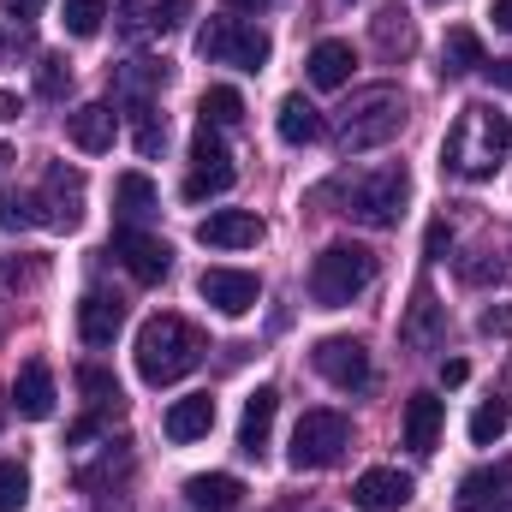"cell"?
Instances as JSON below:
<instances>
[{
  "label": "cell",
  "mask_w": 512,
  "mask_h": 512,
  "mask_svg": "<svg viewBox=\"0 0 512 512\" xmlns=\"http://www.w3.org/2000/svg\"><path fill=\"white\" fill-rule=\"evenodd\" d=\"M512 149V120L495 108V102H465L459 120L441 143V167L459 173V179H489Z\"/></svg>",
  "instance_id": "cell-1"
},
{
  "label": "cell",
  "mask_w": 512,
  "mask_h": 512,
  "mask_svg": "<svg viewBox=\"0 0 512 512\" xmlns=\"http://www.w3.org/2000/svg\"><path fill=\"white\" fill-rule=\"evenodd\" d=\"M203 352H209L203 334L185 316H173V310H161V316H149L137 328V376L149 387H167V382H179V376H191L203 364Z\"/></svg>",
  "instance_id": "cell-2"
},
{
  "label": "cell",
  "mask_w": 512,
  "mask_h": 512,
  "mask_svg": "<svg viewBox=\"0 0 512 512\" xmlns=\"http://www.w3.org/2000/svg\"><path fill=\"white\" fill-rule=\"evenodd\" d=\"M334 197H340V215H352V221H364V227H399L405 197H411V173H405L399 161L364 167V173L334 179Z\"/></svg>",
  "instance_id": "cell-3"
},
{
  "label": "cell",
  "mask_w": 512,
  "mask_h": 512,
  "mask_svg": "<svg viewBox=\"0 0 512 512\" xmlns=\"http://www.w3.org/2000/svg\"><path fill=\"white\" fill-rule=\"evenodd\" d=\"M405 131V96L393 84H370V90H352V102L340 108V126L334 143L346 155H364V149H382Z\"/></svg>",
  "instance_id": "cell-4"
},
{
  "label": "cell",
  "mask_w": 512,
  "mask_h": 512,
  "mask_svg": "<svg viewBox=\"0 0 512 512\" xmlns=\"http://www.w3.org/2000/svg\"><path fill=\"white\" fill-rule=\"evenodd\" d=\"M376 280V256L364 251V245H322L316 262H310V298L322 304V310H346L364 286Z\"/></svg>",
  "instance_id": "cell-5"
},
{
  "label": "cell",
  "mask_w": 512,
  "mask_h": 512,
  "mask_svg": "<svg viewBox=\"0 0 512 512\" xmlns=\"http://www.w3.org/2000/svg\"><path fill=\"white\" fill-rule=\"evenodd\" d=\"M197 54H203L209 66L262 72V66H268V54H274V42H268V30H256L251 18H209V24H203V36H197Z\"/></svg>",
  "instance_id": "cell-6"
},
{
  "label": "cell",
  "mask_w": 512,
  "mask_h": 512,
  "mask_svg": "<svg viewBox=\"0 0 512 512\" xmlns=\"http://www.w3.org/2000/svg\"><path fill=\"white\" fill-rule=\"evenodd\" d=\"M352 447V417L346 411H304L292 429V471H328Z\"/></svg>",
  "instance_id": "cell-7"
},
{
  "label": "cell",
  "mask_w": 512,
  "mask_h": 512,
  "mask_svg": "<svg viewBox=\"0 0 512 512\" xmlns=\"http://www.w3.org/2000/svg\"><path fill=\"white\" fill-rule=\"evenodd\" d=\"M239 167L227 155V143L215 137V126H197V143H191V173H185V203H203V197H221L233 191Z\"/></svg>",
  "instance_id": "cell-8"
},
{
  "label": "cell",
  "mask_w": 512,
  "mask_h": 512,
  "mask_svg": "<svg viewBox=\"0 0 512 512\" xmlns=\"http://www.w3.org/2000/svg\"><path fill=\"white\" fill-rule=\"evenodd\" d=\"M310 364H316V376H322V382H334L340 393H364V387L376 382V364H370L364 340H346V334H328V340H316Z\"/></svg>",
  "instance_id": "cell-9"
},
{
  "label": "cell",
  "mask_w": 512,
  "mask_h": 512,
  "mask_svg": "<svg viewBox=\"0 0 512 512\" xmlns=\"http://www.w3.org/2000/svg\"><path fill=\"white\" fill-rule=\"evenodd\" d=\"M36 203V221L54 227V233H72L84 221V173L78 167H48L42 173V191L30 197Z\"/></svg>",
  "instance_id": "cell-10"
},
{
  "label": "cell",
  "mask_w": 512,
  "mask_h": 512,
  "mask_svg": "<svg viewBox=\"0 0 512 512\" xmlns=\"http://www.w3.org/2000/svg\"><path fill=\"white\" fill-rule=\"evenodd\" d=\"M197 292H203V304L221 310V316H251L256 298H262V280H256L251 268H203Z\"/></svg>",
  "instance_id": "cell-11"
},
{
  "label": "cell",
  "mask_w": 512,
  "mask_h": 512,
  "mask_svg": "<svg viewBox=\"0 0 512 512\" xmlns=\"http://www.w3.org/2000/svg\"><path fill=\"white\" fill-rule=\"evenodd\" d=\"M114 256L126 262L131 280H143V286L167 280V268H173L167 239H155V233H143V227H114Z\"/></svg>",
  "instance_id": "cell-12"
},
{
  "label": "cell",
  "mask_w": 512,
  "mask_h": 512,
  "mask_svg": "<svg viewBox=\"0 0 512 512\" xmlns=\"http://www.w3.org/2000/svg\"><path fill=\"white\" fill-rule=\"evenodd\" d=\"M262 215L251 209H215L209 221H197V245H209V251H251L262 245Z\"/></svg>",
  "instance_id": "cell-13"
},
{
  "label": "cell",
  "mask_w": 512,
  "mask_h": 512,
  "mask_svg": "<svg viewBox=\"0 0 512 512\" xmlns=\"http://www.w3.org/2000/svg\"><path fill=\"white\" fill-rule=\"evenodd\" d=\"M411 495H417V483L405 471H393V465H376V471H364L352 483V507H364V512H399Z\"/></svg>",
  "instance_id": "cell-14"
},
{
  "label": "cell",
  "mask_w": 512,
  "mask_h": 512,
  "mask_svg": "<svg viewBox=\"0 0 512 512\" xmlns=\"http://www.w3.org/2000/svg\"><path fill=\"white\" fill-rule=\"evenodd\" d=\"M66 137H72L84 155H108L114 137H120V114H114V102H84V108H72V114H66Z\"/></svg>",
  "instance_id": "cell-15"
},
{
  "label": "cell",
  "mask_w": 512,
  "mask_h": 512,
  "mask_svg": "<svg viewBox=\"0 0 512 512\" xmlns=\"http://www.w3.org/2000/svg\"><path fill=\"white\" fill-rule=\"evenodd\" d=\"M441 334H447V310L435 304V292H429V286H417V292H411V304H405L399 340H405L411 352H435V346H441Z\"/></svg>",
  "instance_id": "cell-16"
},
{
  "label": "cell",
  "mask_w": 512,
  "mask_h": 512,
  "mask_svg": "<svg viewBox=\"0 0 512 512\" xmlns=\"http://www.w3.org/2000/svg\"><path fill=\"white\" fill-rule=\"evenodd\" d=\"M54 370L42 364V358H30V364H18V376H12V405H18V417H30V423H42V417H54Z\"/></svg>",
  "instance_id": "cell-17"
},
{
  "label": "cell",
  "mask_w": 512,
  "mask_h": 512,
  "mask_svg": "<svg viewBox=\"0 0 512 512\" xmlns=\"http://www.w3.org/2000/svg\"><path fill=\"white\" fill-rule=\"evenodd\" d=\"M120 328H126V304H120L114 292H84V304H78V334H84V346H114Z\"/></svg>",
  "instance_id": "cell-18"
},
{
  "label": "cell",
  "mask_w": 512,
  "mask_h": 512,
  "mask_svg": "<svg viewBox=\"0 0 512 512\" xmlns=\"http://www.w3.org/2000/svg\"><path fill=\"white\" fill-rule=\"evenodd\" d=\"M209 429H215V399H209V393H185V399H173L167 417H161V435L179 441V447H185V441H203Z\"/></svg>",
  "instance_id": "cell-19"
},
{
  "label": "cell",
  "mask_w": 512,
  "mask_h": 512,
  "mask_svg": "<svg viewBox=\"0 0 512 512\" xmlns=\"http://www.w3.org/2000/svg\"><path fill=\"white\" fill-rule=\"evenodd\" d=\"M441 423H447V405H441L435 393H411V399H405V447H411V453H435Z\"/></svg>",
  "instance_id": "cell-20"
},
{
  "label": "cell",
  "mask_w": 512,
  "mask_h": 512,
  "mask_svg": "<svg viewBox=\"0 0 512 512\" xmlns=\"http://www.w3.org/2000/svg\"><path fill=\"white\" fill-rule=\"evenodd\" d=\"M274 411H280V393H274V387H256L251 399H245V417H239V447H245L251 459H262V453H268Z\"/></svg>",
  "instance_id": "cell-21"
},
{
  "label": "cell",
  "mask_w": 512,
  "mask_h": 512,
  "mask_svg": "<svg viewBox=\"0 0 512 512\" xmlns=\"http://www.w3.org/2000/svg\"><path fill=\"white\" fill-rule=\"evenodd\" d=\"M310 84L316 90H340V84H352V66H358V54H352V42H340V36H328V42H316L310 48Z\"/></svg>",
  "instance_id": "cell-22"
},
{
  "label": "cell",
  "mask_w": 512,
  "mask_h": 512,
  "mask_svg": "<svg viewBox=\"0 0 512 512\" xmlns=\"http://www.w3.org/2000/svg\"><path fill=\"white\" fill-rule=\"evenodd\" d=\"M114 209H120V227H143V221L161 209L155 179H149V173H120V179H114Z\"/></svg>",
  "instance_id": "cell-23"
},
{
  "label": "cell",
  "mask_w": 512,
  "mask_h": 512,
  "mask_svg": "<svg viewBox=\"0 0 512 512\" xmlns=\"http://www.w3.org/2000/svg\"><path fill=\"white\" fill-rule=\"evenodd\" d=\"M274 126H280V143H292V149H310V143H322V137H328L322 114H316V108H310L304 96H286V102H280V120H274Z\"/></svg>",
  "instance_id": "cell-24"
},
{
  "label": "cell",
  "mask_w": 512,
  "mask_h": 512,
  "mask_svg": "<svg viewBox=\"0 0 512 512\" xmlns=\"http://www.w3.org/2000/svg\"><path fill=\"white\" fill-rule=\"evenodd\" d=\"M239 495H245V483L227 477V471H209V477H191L185 483V501L197 512H227V507H239Z\"/></svg>",
  "instance_id": "cell-25"
},
{
  "label": "cell",
  "mask_w": 512,
  "mask_h": 512,
  "mask_svg": "<svg viewBox=\"0 0 512 512\" xmlns=\"http://www.w3.org/2000/svg\"><path fill=\"white\" fill-rule=\"evenodd\" d=\"M483 66V36L477 30H447V42H441V78H465V72H477Z\"/></svg>",
  "instance_id": "cell-26"
},
{
  "label": "cell",
  "mask_w": 512,
  "mask_h": 512,
  "mask_svg": "<svg viewBox=\"0 0 512 512\" xmlns=\"http://www.w3.org/2000/svg\"><path fill=\"white\" fill-rule=\"evenodd\" d=\"M507 483H512V471H477V477H465V483H459V512L495 507V501H501L495 489H507Z\"/></svg>",
  "instance_id": "cell-27"
},
{
  "label": "cell",
  "mask_w": 512,
  "mask_h": 512,
  "mask_svg": "<svg viewBox=\"0 0 512 512\" xmlns=\"http://www.w3.org/2000/svg\"><path fill=\"white\" fill-rule=\"evenodd\" d=\"M60 18H66V36L90 42V36H102V24H108V0H66Z\"/></svg>",
  "instance_id": "cell-28"
},
{
  "label": "cell",
  "mask_w": 512,
  "mask_h": 512,
  "mask_svg": "<svg viewBox=\"0 0 512 512\" xmlns=\"http://www.w3.org/2000/svg\"><path fill=\"white\" fill-rule=\"evenodd\" d=\"M507 423H512L507 399H483V405L471 411V441H477V447H495V441L507 435Z\"/></svg>",
  "instance_id": "cell-29"
},
{
  "label": "cell",
  "mask_w": 512,
  "mask_h": 512,
  "mask_svg": "<svg viewBox=\"0 0 512 512\" xmlns=\"http://www.w3.org/2000/svg\"><path fill=\"white\" fill-rule=\"evenodd\" d=\"M239 120H245V96H239V90H227V84H215V90H209V96H203V126H239Z\"/></svg>",
  "instance_id": "cell-30"
},
{
  "label": "cell",
  "mask_w": 512,
  "mask_h": 512,
  "mask_svg": "<svg viewBox=\"0 0 512 512\" xmlns=\"http://www.w3.org/2000/svg\"><path fill=\"white\" fill-rule=\"evenodd\" d=\"M78 393H84L96 411H120V382H114L102 364H84V370H78Z\"/></svg>",
  "instance_id": "cell-31"
},
{
  "label": "cell",
  "mask_w": 512,
  "mask_h": 512,
  "mask_svg": "<svg viewBox=\"0 0 512 512\" xmlns=\"http://www.w3.org/2000/svg\"><path fill=\"white\" fill-rule=\"evenodd\" d=\"M161 84V66H149V60H131L126 72H120V96H126V114L131 108H149V90Z\"/></svg>",
  "instance_id": "cell-32"
},
{
  "label": "cell",
  "mask_w": 512,
  "mask_h": 512,
  "mask_svg": "<svg viewBox=\"0 0 512 512\" xmlns=\"http://www.w3.org/2000/svg\"><path fill=\"white\" fill-rule=\"evenodd\" d=\"M30 501V471L18 459H0V512H24Z\"/></svg>",
  "instance_id": "cell-33"
},
{
  "label": "cell",
  "mask_w": 512,
  "mask_h": 512,
  "mask_svg": "<svg viewBox=\"0 0 512 512\" xmlns=\"http://www.w3.org/2000/svg\"><path fill=\"white\" fill-rule=\"evenodd\" d=\"M376 42H382L387 60H393V54L405 60V54H411V24H405L399 12H387V18H376Z\"/></svg>",
  "instance_id": "cell-34"
},
{
  "label": "cell",
  "mask_w": 512,
  "mask_h": 512,
  "mask_svg": "<svg viewBox=\"0 0 512 512\" xmlns=\"http://www.w3.org/2000/svg\"><path fill=\"white\" fill-rule=\"evenodd\" d=\"M36 90H42V96H54V102H60V96H66V90H72V66H66V60H60V54H48V60H42V66H36Z\"/></svg>",
  "instance_id": "cell-35"
},
{
  "label": "cell",
  "mask_w": 512,
  "mask_h": 512,
  "mask_svg": "<svg viewBox=\"0 0 512 512\" xmlns=\"http://www.w3.org/2000/svg\"><path fill=\"white\" fill-rule=\"evenodd\" d=\"M0 227H6V233L42 227V221H36V203H30V197H18V191H6V197H0Z\"/></svg>",
  "instance_id": "cell-36"
},
{
  "label": "cell",
  "mask_w": 512,
  "mask_h": 512,
  "mask_svg": "<svg viewBox=\"0 0 512 512\" xmlns=\"http://www.w3.org/2000/svg\"><path fill=\"white\" fill-rule=\"evenodd\" d=\"M131 120H137V155H161V143H167V126L155 120V108H131Z\"/></svg>",
  "instance_id": "cell-37"
},
{
  "label": "cell",
  "mask_w": 512,
  "mask_h": 512,
  "mask_svg": "<svg viewBox=\"0 0 512 512\" xmlns=\"http://www.w3.org/2000/svg\"><path fill=\"white\" fill-rule=\"evenodd\" d=\"M185 12H191V0H155V6H149V30H155V36H167V30H179V18H185Z\"/></svg>",
  "instance_id": "cell-38"
},
{
  "label": "cell",
  "mask_w": 512,
  "mask_h": 512,
  "mask_svg": "<svg viewBox=\"0 0 512 512\" xmlns=\"http://www.w3.org/2000/svg\"><path fill=\"white\" fill-rule=\"evenodd\" d=\"M483 334H512V310H507V304L483 310Z\"/></svg>",
  "instance_id": "cell-39"
},
{
  "label": "cell",
  "mask_w": 512,
  "mask_h": 512,
  "mask_svg": "<svg viewBox=\"0 0 512 512\" xmlns=\"http://www.w3.org/2000/svg\"><path fill=\"white\" fill-rule=\"evenodd\" d=\"M423 245H429V256H441L447 245H453V233H447V221H429V233H423Z\"/></svg>",
  "instance_id": "cell-40"
},
{
  "label": "cell",
  "mask_w": 512,
  "mask_h": 512,
  "mask_svg": "<svg viewBox=\"0 0 512 512\" xmlns=\"http://www.w3.org/2000/svg\"><path fill=\"white\" fill-rule=\"evenodd\" d=\"M48 0H0V12H12V18H36Z\"/></svg>",
  "instance_id": "cell-41"
},
{
  "label": "cell",
  "mask_w": 512,
  "mask_h": 512,
  "mask_svg": "<svg viewBox=\"0 0 512 512\" xmlns=\"http://www.w3.org/2000/svg\"><path fill=\"white\" fill-rule=\"evenodd\" d=\"M18 114H24V102H18V96H12V90H0V126H12V120H18Z\"/></svg>",
  "instance_id": "cell-42"
},
{
  "label": "cell",
  "mask_w": 512,
  "mask_h": 512,
  "mask_svg": "<svg viewBox=\"0 0 512 512\" xmlns=\"http://www.w3.org/2000/svg\"><path fill=\"white\" fill-rule=\"evenodd\" d=\"M483 72H489V78H495V84H501V90H512V60H495V66H489V60H483Z\"/></svg>",
  "instance_id": "cell-43"
},
{
  "label": "cell",
  "mask_w": 512,
  "mask_h": 512,
  "mask_svg": "<svg viewBox=\"0 0 512 512\" xmlns=\"http://www.w3.org/2000/svg\"><path fill=\"white\" fill-rule=\"evenodd\" d=\"M465 376H471V370H465L459 358H453V364H441V382H447V387H459V382H465Z\"/></svg>",
  "instance_id": "cell-44"
},
{
  "label": "cell",
  "mask_w": 512,
  "mask_h": 512,
  "mask_svg": "<svg viewBox=\"0 0 512 512\" xmlns=\"http://www.w3.org/2000/svg\"><path fill=\"white\" fill-rule=\"evenodd\" d=\"M489 18H495L501 30H512V0H495V6H489Z\"/></svg>",
  "instance_id": "cell-45"
},
{
  "label": "cell",
  "mask_w": 512,
  "mask_h": 512,
  "mask_svg": "<svg viewBox=\"0 0 512 512\" xmlns=\"http://www.w3.org/2000/svg\"><path fill=\"white\" fill-rule=\"evenodd\" d=\"M227 6H239V12H262V6H274V0H227Z\"/></svg>",
  "instance_id": "cell-46"
},
{
  "label": "cell",
  "mask_w": 512,
  "mask_h": 512,
  "mask_svg": "<svg viewBox=\"0 0 512 512\" xmlns=\"http://www.w3.org/2000/svg\"><path fill=\"white\" fill-rule=\"evenodd\" d=\"M483 512H512V501H507V495H501V501H495V507H483Z\"/></svg>",
  "instance_id": "cell-47"
},
{
  "label": "cell",
  "mask_w": 512,
  "mask_h": 512,
  "mask_svg": "<svg viewBox=\"0 0 512 512\" xmlns=\"http://www.w3.org/2000/svg\"><path fill=\"white\" fill-rule=\"evenodd\" d=\"M6 161H12V149H6V143H0V167H6Z\"/></svg>",
  "instance_id": "cell-48"
},
{
  "label": "cell",
  "mask_w": 512,
  "mask_h": 512,
  "mask_svg": "<svg viewBox=\"0 0 512 512\" xmlns=\"http://www.w3.org/2000/svg\"><path fill=\"white\" fill-rule=\"evenodd\" d=\"M0 54H6V36H0Z\"/></svg>",
  "instance_id": "cell-49"
}]
</instances>
